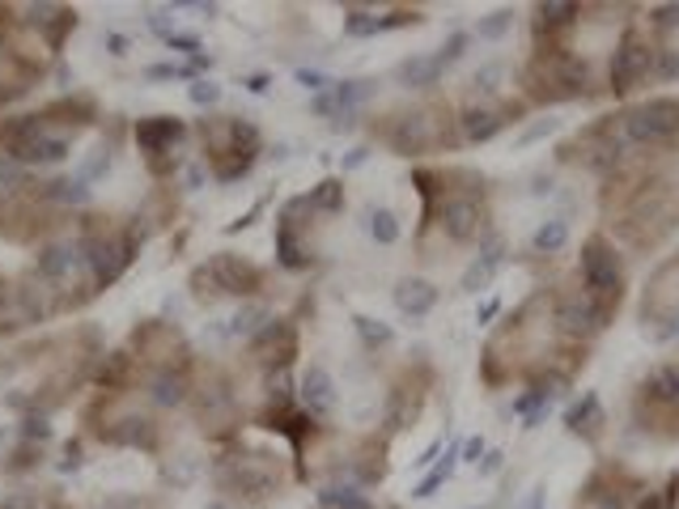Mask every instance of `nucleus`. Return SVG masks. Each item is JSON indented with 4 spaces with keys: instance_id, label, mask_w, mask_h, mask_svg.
I'll use <instances>...</instances> for the list:
<instances>
[{
    "instance_id": "f3484780",
    "label": "nucleus",
    "mask_w": 679,
    "mask_h": 509,
    "mask_svg": "<svg viewBox=\"0 0 679 509\" xmlns=\"http://www.w3.org/2000/svg\"><path fill=\"white\" fill-rule=\"evenodd\" d=\"M429 386H433V370H429V365H412L404 378L391 386V404H387V429L391 433L412 429V420H417V412H421Z\"/></svg>"
},
{
    "instance_id": "37998d69",
    "label": "nucleus",
    "mask_w": 679,
    "mask_h": 509,
    "mask_svg": "<svg viewBox=\"0 0 679 509\" xmlns=\"http://www.w3.org/2000/svg\"><path fill=\"white\" fill-rule=\"evenodd\" d=\"M510 22H514V13H510V9H497V13H488L485 22L476 26V34H480V38H501V34L510 31Z\"/></svg>"
},
{
    "instance_id": "5701e85b",
    "label": "nucleus",
    "mask_w": 679,
    "mask_h": 509,
    "mask_svg": "<svg viewBox=\"0 0 679 509\" xmlns=\"http://www.w3.org/2000/svg\"><path fill=\"white\" fill-rule=\"evenodd\" d=\"M501 259H506V242H501V234L488 229L485 238H480V255H476V263L463 272V289H467V293L488 289V281H493L497 268H501Z\"/></svg>"
},
{
    "instance_id": "c03bdc74",
    "label": "nucleus",
    "mask_w": 679,
    "mask_h": 509,
    "mask_svg": "<svg viewBox=\"0 0 679 509\" xmlns=\"http://www.w3.org/2000/svg\"><path fill=\"white\" fill-rule=\"evenodd\" d=\"M497 81H501V64H488V68H480L476 77H472V94H497Z\"/></svg>"
},
{
    "instance_id": "a18cd8bd",
    "label": "nucleus",
    "mask_w": 679,
    "mask_h": 509,
    "mask_svg": "<svg viewBox=\"0 0 679 509\" xmlns=\"http://www.w3.org/2000/svg\"><path fill=\"white\" fill-rule=\"evenodd\" d=\"M217 98H222V90H217L213 81H195V86H192V102H195V106H213Z\"/></svg>"
},
{
    "instance_id": "ea45409f",
    "label": "nucleus",
    "mask_w": 679,
    "mask_h": 509,
    "mask_svg": "<svg viewBox=\"0 0 679 509\" xmlns=\"http://www.w3.org/2000/svg\"><path fill=\"white\" fill-rule=\"evenodd\" d=\"M344 34H353V38H370V34H378V18L365 13V9H349V18H344Z\"/></svg>"
},
{
    "instance_id": "bb28decb",
    "label": "nucleus",
    "mask_w": 679,
    "mask_h": 509,
    "mask_svg": "<svg viewBox=\"0 0 679 509\" xmlns=\"http://www.w3.org/2000/svg\"><path fill=\"white\" fill-rule=\"evenodd\" d=\"M565 425H569V433H574V438H582V442H599V438H603V429H608V416H603L599 395H590V391H586L582 399L565 412Z\"/></svg>"
},
{
    "instance_id": "c85d7f7f",
    "label": "nucleus",
    "mask_w": 679,
    "mask_h": 509,
    "mask_svg": "<svg viewBox=\"0 0 679 509\" xmlns=\"http://www.w3.org/2000/svg\"><path fill=\"white\" fill-rule=\"evenodd\" d=\"M387 476V438L361 445V463H357V479L361 484H378Z\"/></svg>"
},
{
    "instance_id": "473e14b6",
    "label": "nucleus",
    "mask_w": 679,
    "mask_h": 509,
    "mask_svg": "<svg viewBox=\"0 0 679 509\" xmlns=\"http://www.w3.org/2000/svg\"><path fill=\"white\" fill-rule=\"evenodd\" d=\"M565 242H569V225L561 222V217H556V222H544L535 234H531V247H535L540 255H556Z\"/></svg>"
},
{
    "instance_id": "1a4fd4ad",
    "label": "nucleus",
    "mask_w": 679,
    "mask_h": 509,
    "mask_svg": "<svg viewBox=\"0 0 679 509\" xmlns=\"http://www.w3.org/2000/svg\"><path fill=\"white\" fill-rule=\"evenodd\" d=\"M217 488L234 497V501H242V506H263V501H272L276 497V488H281V467H276V459L272 454H229L217 463Z\"/></svg>"
},
{
    "instance_id": "393cba45",
    "label": "nucleus",
    "mask_w": 679,
    "mask_h": 509,
    "mask_svg": "<svg viewBox=\"0 0 679 509\" xmlns=\"http://www.w3.org/2000/svg\"><path fill=\"white\" fill-rule=\"evenodd\" d=\"M276 259H281V268H290V272H302V268L315 263V247L306 242V234H297V222H293V217H281V225H276Z\"/></svg>"
},
{
    "instance_id": "3c124183",
    "label": "nucleus",
    "mask_w": 679,
    "mask_h": 509,
    "mask_svg": "<svg viewBox=\"0 0 679 509\" xmlns=\"http://www.w3.org/2000/svg\"><path fill=\"white\" fill-rule=\"evenodd\" d=\"M552 127H556V120H544V124H535L531 132H527V140H535V136H548Z\"/></svg>"
},
{
    "instance_id": "dca6fc26",
    "label": "nucleus",
    "mask_w": 679,
    "mask_h": 509,
    "mask_svg": "<svg viewBox=\"0 0 679 509\" xmlns=\"http://www.w3.org/2000/svg\"><path fill=\"white\" fill-rule=\"evenodd\" d=\"M612 318H615V310L599 306L595 297H586L582 289H565V293L552 297V323H556L561 340H569V344H586V340L599 336Z\"/></svg>"
},
{
    "instance_id": "20e7f679",
    "label": "nucleus",
    "mask_w": 679,
    "mask_h": 509,
    "mask_svg": "<svg viewBox=\"0 0 679 509\" xmlns=\"http://www.w3.org/2000/svg\"><path fill=\"white\" fill-rule=\"evenodd\" d=\"M522 90L540 106H556V102H574V98L595 94L586 60L574 47H565V43H552V47L535 43V56L522 68Z\"/></svg>"
},
{
    "instance_id": "6e6552de",
    "label": "nucleus",
    "mask_w": 679,
    "mask_h": 509,
    "mask_svg": "<svg viewBox=\"0 0 679 509\" xmlns=\"http://www.w3.org/2000/svg\"><path fill=\"white\" fill-rule=\"evenodd\" d=\"M633 420L654 438H679V357L646 374L633 399Z\"/></svg>"
},
{
    "instance_id": "f704fd0d",
    "label": "nucleus",
    "mask_w": 679,
    "mask_h": 509,
    "mask_svg": "<svg viewBox=\"0 0 679 509\" xmlns=\"http://www.w3.org/2000/svg\"><path fill=\"white\" fill-rule=\"evenodd\" d=\"M319 506L324 509H374L357 488H327V493H319Z\"/></svg>"
},
{
    "instance_id": "864d4df0",
    "label": "nucleus",
    "mask_w": 679,
    "mask_h": 509,
    "mask_svg": "<svg viewBox=\"0 0 679 509\" xmlns=\"http://www.w3.org/2000/svg\"><path fill=\"white\" fill-rule=\"evenodd\" d=\"M43 509H68V506H65V501H47Z\"/></svg>"
},
{
    "instance_id": "f8f14e48",
    "label": "nucleus",
    "mask_w": 679,
    "mask_h": 509,
    "mask_svg": "<svg viewBox=\"0 0 679 509\" xmlns=\"http://www.w3.org/2000/svg\"><path fill=\"white\" fill-rule=\"evenodd\" d=\"M624 132H620V115H603L595 124H586L569 145H561V158L578 161L586 170L612 174L615 166H624Z\"/></svg>"
},
{
    "instance_id": "a19ab883",
    "label": "nucleus",
    "mask_w": 679,
    "mask_h": 509,
    "mask_svg": "<svg viewBox=\"0 0 679 509\" xmlns=\"http://www.w3.org/2000/svg\"><path fill=\"white\" fill-rule=\"evenodd\" d=\"M421 9H391L387 18H378V31H404V26H421Z\"/></svg>"
},
{
    "instance_id": "ddd939ff",
    "label": "nucleus",
    "mask_w": 679,
    "mask_h": 509,
    "mask_svg": "<svg viewBox=\"0 0 679 509\" xmlns=\"http://www.w3.org/2000/svg\"><path fill=\"white\" fill-rule=\"evenodd\" d=\"M488 208H485V183L472 174L467 188H446L438 204V225L451 242H480L488 234Z\"/></svg>"
},
{
    "instance_id": "aec40b11",
    "label": "nucleus",
    "mask_w": 679,
    "mask_h": 509,
    "mask_svg": "<svg viewBox=\"0 0 679 509\" xmlns=\"http://www.w3.org/2000/svg\"><path fill=\"white\" fill-rule=\"evenodd\" d=\"M38 120L52 127V132H60V136H72V132H81V127L98 124V102L90 94L56 98V102H47V106L38 111Z\"/></svg>"
},
{
    "instance_id": "a878e982",
    "label": "nucleus",
    "mask_w": 679,
    "mask_h": 509,
    "mask_svg": "<svg viewBox=\"0 0 679 509\" xmlns=\"http://www.w3.org/2000/svg\"><path fill=\"white\" fill-rule=\"evenodd\" d=\"M302 408L315 420L331 416V408H336V382H331L324 365H306V374H302Z\"/></svg>"
},
{
    "instance_id": "49530a36",
    "label": "nucleus",
    "mask_w": 679,
    "mask_h": 509,
    "mask_svg": "<svg viewBox=\"0 0 679 509\" xmlns=\"http://www.w3.org/2000/svg\"><path fill=\"white\" fill-rule=\"evenodd\" d=\"M297 81H302L306 90H319V94H327V90L336 86V81H327L324 72H315V68H302V72H297Z\"/></svg>"
},
{
    "instance_id": "09e8293b",
    "label": "nucleus",
    "mask_w": 679,
    "mask_h": 509,
    "mask_svg": "<svg viewBox=\"0 0 679 509\" xmlns=\"http://www.w3.org/2000/svg\"><path fill=\"white\" fill-rule=\"evenodd\" d=\"M497 467H501V454H497V450H493V454H485V463H480V472H485V476H493V472H497Z\"/></svg>"
},
{
    "instance_id": "2eb2a0df",
    "label": "nucleus",
    "mask_w": 679,
    "mask_h": 509,
    "mask_svg": "<svg viewBox=\"0 0 679 509\" xmlns=\"http://www.w3.org/2000/svg\"><path fill=\"white\" fill-rule=\"evenodd\" d=\"M188 136V124L179 115H149V120H136V149L145 154V166L154 179H170L174 166H179V145Z\"/></svg>"
},
{
    "instance_id": "6ab92c4d",
    "label": "nucleus",
    "mask_w": 679,
    "mask_h": 509,
    "mask_svg": "<svg viewBox=\"0 0 679 509\" xmlns=\"http://www.w3.org/2000/svg\"><path fill=\"white\" fill-rule=\"evenodd\" d=\"M518 115H522V102H497V106L472 102V106H463V115H459V136L472 140V145H480V140H493L506 124H514Z\"/></svg>"
},
{
    "instance_id": "de8ad7c7",
    "label": "nucleus",
    "mask_w": 679,
    "mask_h": 509,
    "mask_svg": "<svg viewBox=\"0 0 679 509\" xmlns=\"http://www.w3.org/2000/svg\"><path fill=\"white\" fill-rule=\"evenodd\" d=\"M480 454H485V438H472V442L463 445V459H467V463H476Z\"/></svg>"
},
{
    "instance_id": "7c9ffc66",
    "label": "nucleus",
    "mask_w": 679,
    "mask_h": 509,
    "mask_svg": "<svg viewBox=\"0 0 679 509\" xmlns=\"http://www.w3.org/2000/svg\"><path fill=\"white\" fill-rule=\"evenodd\" d=\"M353 327H357V336H361V344H365V349L378 352V349H391V344H395V331H391L383 318L357 315Z\"/></svg>"
},
{
    "instance_id": "9d476101",
    "label": "nucleus",
    "mask_w": 679,
    "mask_h": 509,
    "mask_svg": "<svg viewBox=\"0 0 679 509\" xmlns=\"http://www.w3.org/2000/svg\"><path fill=\"white\" fill-rule=\"evenodd\" d=\"M578 276H582L586 297H595L608 310H620V297H624V259L615 255L612 238H603V234H590L586 238L582 255H578Z\"/></svg>"
},
{
    "instance_id": "a211bd4d",
    "label": "nucleus",
    "mask_w": 679,
    "mask_h": 509,
    "mask_svg": "<svg viewBox=\"0 0 679 509\" xmlns=\"http://www.w3.org/2000/svg\"><path fill=\"white\" fill-rule=\"evenodd\" d=\"M297 357V327L290 318H268L251 340V361H259L268 374L290 370V361Z\"/></svg>"
},
{
    "instance_id": "f03ea898",
    "label": "nucleus",
    "mask_w": 679,
    "mask_h": 509,
    "mask_svg": "<svg viewBox=\"0 0 679 509\" xmlns=\"http://www.w3.org/2000/svg\"><path fill=\"white\" fill-rule=\"evenodd\" d=\"M615 217V234L633 247V251H654L663 247L671 234L679 229V191L667 179H646L637 195L612 213Z\"/></svg>"
},
{
    "instance_id": "4468645a",
    "label": "nucleus",
    "mask_w": 679,
    "mask_h": 509,
    "mask_svg": "<svg viewBox=\"0 0 679 509\" xmlns=\"http://www.w3.org/2000/svg\"><path fill=\"white\" fill-rule=\"evenodd\" d=\"M658 68V43L646 38L642 26H629L620 34L612 52V64H608V86H612L615 98H629L637 86H646Z\"/></svg>"
},
{
    "instance_id": "4be33fe9",
    "label": "nucleus",
    "mask_w": 679,
    "mask_h": 509,
    "mask_svg": "<svg viewBox=\"0 0 679 509\" xmlns=\"http://www.w3.org/2000/svg\"><path fill=\"white\" fill-rule=\"evenodd\" d=\"M582 18V4H565V0H548V4H535L531 9V31L540 47L561 43V34H569Z\"/></svg>"
},
{
    "instance_id": "603ef678",
    "label": "nucleus",
    "mask_w": 679,
    "mask_h": 509,
    "mask_svg": "<svg viewBox=\"0 0 679 509\" xmlns=\"http://www.w3.org/2000/svg\"><path fill=\"white\" fill-rule=\"evenodd\" d=\"M365 154H370V149H353V154H349V166H361V161H365Z\"/></svg>"
},
{
    "instance_id": "39448f33",
    "label": "nucleus",
    "mask_w": 679,
    "mask_h": 509,
    "mask_svg": "<svg viewBox=\"0 0 679 509\" xmlns=\"http://www.w3.org/2000/svg\"><path fill=\"white\" fill-rule=\"evenodd\" d=\"M200 140H204V158H208L213 179H222V183L242 179L263 149L256 124H247L238 115H208L200 124Z\"/></svg>"
},
{
    "instance_id": "423d86ee",
    "label": "nucleus",
    "mask_w": 679,
    "mask_h": 509,
    "mask_svg": "<svg viewBox=\"0 0 679 509\" xmlns=\"http://www.w3.org/2000/svg\"><path fill=\"white\" fill-rule=\"evenodd\" d=\"M68 222H72V217H65V208L38 200V195L26 191L22 183L0 191V238H4V242L31 247V242H43L47 234H56V229Z\"/></svg>"
},
{
    "instance_id": "412c9836",
    "label": "nucleus",
    "mask_w": 679,
    "mask_h": 509,
    "mask_svg": "<svg viewBox=\"0 0 679 509\" xmlns=\"http://www.w3.org/2000/svg\"><path fill=\"white\" fill-rule=\"evenodd\" d=\"M26 26L47 43V52H60L68 34L77 31V9H68V4H34V9H26Z\"/></svg>"
},
{
    "instance_id": "72a5a7b5",
    "label": "nucleus",
    "mask_w": 679,
    "mask_h": 509,
    "mask_svg": "<svg viewBox=\"0 0 679 509\" xmlns=\"http://www.w3.org/2000/svg\"><path fill=\"white\" fill-rule=\"evenodd\" d=\"M365 229H370V238L383 242V247L399 242V222H395V213H387V208H374V213L365 217Z\"/></svg>"
},
{
    "instance_id": "f257e3e1",
    "label": "nucleus",
    "mask_w": 679,
    "mask_h": 509,
    "mask_svg": "<svg viewBox=\"0 0 679 509\" xmlns=\"http://www.w3.org/2000/svg\"><path fill=\"white\" fill-rule=\"evenodd\" d=\"M374 136L391 145L399 158H421L433 149H454L463 136H459V120L451 115L446 102H417V106H404V111H391L383 115V124L374 127Z\"/></svg>"
},
{
    "instance_id": "e433bc0d",
    "label": "nucleus",
    "mask_w": 679,
    "mask_h": 509,
    "mask_svg": "<svg viewBox=\"0 0 679 509\" xmlns=\"http://www.w3.org/2000/svg\"><path fill=\"white\" fill-rule=\"evenodd\" d=\"M463 47H467V34H451V38H446V47H442L438 56H429V64H433V72L442 77V72L451 68V64L463 60Z\"/></svg>"
},
{
    "instance_id": "cd10ccee",
    "label": "nucleus",
    "mask_w": 679,
    "mask_h": 509,
    "mask_svg": "<svg viewBox=\"0 0 679 509\" xmlns=\"http://www.w3.org/2000/svg\"><path fill=\"white\" fill-rule=\"evenodd\" d=\"M395 306H399L408 318H425L433 306H438V285L408 276V281H399V285H395Z\"/></svg>"
},
{
    "instance_id": "0eeeda50",
    "label": "nucleus",
    "mask_w": 679,
    "mask_h": 509,
    "mask_svg": "<svg viewBox=\"0 0 679 509\" xmlns=\"http://www.w3.org/2000/svg\"><path fill=\"white\" fill-rule=\"evenodd\" d=\"M188 285H192V297L200 306H213L222 297H256L259 289L268 285V272L256 268L251 259H242V255L217 251L213 259H204L195 268Z\"/></svg>"
},
{
    "instance_id": "2f4dec72",
    "label": "nucleus",
    "mask_w": 679,
    "mask_h": 509,
    "mask_svg": "<svg viewBox=\"0 0 679 509\" xmlns=\"http://www.w3.org/2000/svg\"><path fill=\"white\" fill-rule=\"evenodd\" d=\"M399 81L408 90H429V86H438V72H433L429 56H412V60L399 64Z\"/></svg>"
},
{
    "instance_id": "58836bf2",
    "label": "nucleus",
    "mask_w": 679,
    "mask_h": 509,
    "mask_svg": "<svg viewBox=\"0 0 679 509\" xmlns=\"http://www.w3.org/2000/svg\"><path fill=\"white\" fill-rule=\"evenodd\" d=\"M38 442H22L18 450H13V463H4V472L9 476H22V472H31V467H38Z\"/></svg>"
},
{
    "instance_id": "4c0bfd02",
    "label": "nucleus",
    "mask_w": 679,
    "mask_h": 509,
    "mask_svg": "<svg viewBox=\"0 0 679 509\" xmlns=\"http://www.w3.org/2000/svg\"><path fill=\"white\" fill-rule=\"evenodd\" d=\"M637 509H679V476L667 479V488H658V493H646Z\"/></svg>"
},
{
    "instance_id": "b1692460",
    "label": "nucleus",
    "mask_w": 679,
    "mask_h": 509,
    "mask_svg": "<svg viewBox=\"0 0 679 509\" xmlns=\"http://www.w3.org/2000/svg\"><path fill=\"white\" fill-rule=\"evenodd\" d=\"M629 488H633V479L615 484L612 467H603V472H595V476L586 479L582 509H624L629 506Z\"/></svg>"
},
{
    "instance_id": "7ed1b4c3",
    "label": "nucleus",
    "mask_w": 679,
    "mask_h": 509,
    "mask_svg": "<svg viewBox=\"0 0 679 509\" xmlns=\"http://www.w3.org/2000/svg\"><path fill=\"white\" fill-rule=\"evenodd\" d=\"M77 247H81L90 281L98 289H111L128 272L132 259H136L140 234L128 222L111 217V213H90V217H81V225H77Z\"/></svg>"
},
{
    "instance_id": "8fccbe9b",
    "label": "nucleus",
    "mask_w": 679,
    "mask_h": 509,
    "mask_svg": "<svg viewBox=\"0 0 679 509\" xmlns=\"http://www.w3.org/2000/svg\"><path fill=\"white\" fill-rule=\"evenodd\" d=\"M438 450H442V442H429V445H425V454H421V459H417V467H429V463H433V454H438Z\"/></svg>"
},
{
    "instance_id": "c9c22d12",
    "label": "nucleus",
    "mask_w": 679,
    "mask_h": 509,
    "mask_svg": "<svg viewBox=\"0 0 679 509\" xmlns=\"http://www.w3.org/2000/svg\"><path fill=\"white\" fill-rule=\"evenodd\" d=\"M451 472H454V450L446 454V459H442V463H438V467H433V472H429V476L421 479V484H417V493H412V497H417V501L433 497V493H438V488L451 479Z\"/></svg>"
},
{
    "instance_id": "79ce46f5",
    "label": "nucleus",
    "mask_w": 679,
    "mask_h": 509,
    "mask_svg": "<svg viewBox=\"0 0 679 509\" xmlns=\"http://www.w3.org/2000/svg\"><path fill=\"white\" fill-rule=\"evenodd\" d=\"M646 18H649L654 31H663V34L679 31V4H654Z\"/></svg>"
},
{
    "instance_id": "c756f323",
    "label": "nucleus",
    "mask_w": 679,
    "mask_h": 509,
    "mask_svg": "<svg viewBox=\"0 0 679 509\" xmlns=\"http://www.w3.org/2000/svg\"><path fill=\"white\" fill-rule=\"evenodd\" d=\"M302 200H306V213H340L344 208V188H340V179H324L319 188L310 195H302Z\"/></svg>"
},
{
    "instance_id": "9b49d317",
    "label": "nucleus",
    "mask_w": 679,
    "mask_h": 509,
    "mask_svg": "<svg viewBox=\"0 0 679 509\" xmlns=\"http://www.w3.org/2000/svg\"><path fill=\"white\" fill-rule=\"evenodd\" d=\"M629 149H667L679 140V98H646L620 115Z\"/></svg>"
}]
</instances>
